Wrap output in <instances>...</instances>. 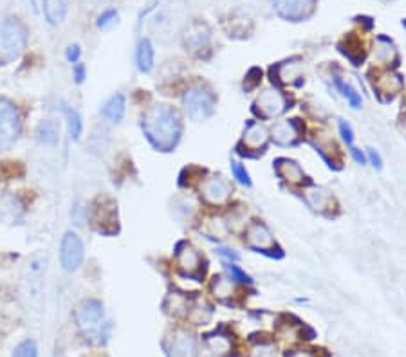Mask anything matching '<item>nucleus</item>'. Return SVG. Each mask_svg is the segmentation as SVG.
Here are the masks:
<instances>
[{
  "label": "nucleus",
  "instance_id": "nucleus-1",
  "mask_svg": "<svg viewBox=\"0 0 406 357\" xmlns=\"http://www.w3.org/2000/svg\"><path fill=\"white\" fill-rule=\"evenodd\" d=\"M143 130L157 150L168 152L181 138V119L172 107H150L143 116Z\"/></svg>",
  "mask_w": 406,
  "mask_h": 357
},
{
  "label": "nucleus",
  "instance_id": "nucleus-2",
  "mask_svg": "<svg viewBox=\"0 0 406 357\" xmlns=\"http://www.w3.org/2000/svg\"><path fill=\"white\" fill-rule=\"evenodd\" d=\"M76 323L85 334V338L96 341V343H101V338H107V332H109V323H105L103 305L96 300H87L78 307Z\"/></svg>",
  "mask_w": 406,
  "mask_h": 357
},
{
  "label": "nucleus",
  "instance_id": "nucleus-3",
  "mask_svg": "<svg viewBox=\"0 0 406 357\" xmlns=\"http://www.w3.org/2000/svg\"><path fill=\"white\" fill-rule=\"evenodd\" d=\"M28 33L17 19L0 17V62H11L26 47Z\"/></svg>",
  "mask_w": 406,
  "mask_h": 357
},
{
  "label": "nucleus",
  "instance_id": "nucleus-4",
  "mask_svg": "<svg viewBox=\"0 0 406 357\" xmlns=\"http://www.w3.org/2000/svg\"><path fill=\"white\" fill-rule=\"evenodd\" d=\"M183 105L186 114L192 119L202 121V119L210 118L215 109V98L210 91L202 87H193L184 92Z\"/></svg>",
  "mask_w": 406,
  "mask_h": 357
},
{
  "label": "nucleus",
  "instance_id": "nucleus-5",
  "mask_svg": "<svg viewBox=\"0 0 406 357\" xmlns=\"http://www.w3.org/2000/svg\"><path fill=\"white\" fill-rule=\"evenodd\" d=\"M20 134L19 112L10 101L0 100V148L11 147Z\"/></svg>",
  "mask_w": 406,
  "mask_h": 357
},
{
  "label": "nucleus",
  "instance_id": "nucleus-6",
  "mask_svg": "<svg viewBox=\"0 0 406 357\" xmlns=\"http://www.w3.org/2000/svg\"><path fill=\"white\" fill-rule=\"evenodd\" d=\"M83 242L82 238L74 233H67L62 240V251H60V260L62 267L67 273H73L78 267L82 266L83 262Z\"/></svg>",
  "mask_w": 406,
  "mask_h": 357
},
{
  "label": "nucleus",
  "instance_id": "nucleus-7",
  "mask_svg": "<svg viewBox=\"0 0 406 357\" xmlns=\"http://www.w3.org/2000/svg\"><path fill=\"white\" fill-rule=\"evenodd\" d=\"M315 2L316 0H274V10L282 19L298 22L312 13Z\"/></svg>",
  "mask_w": 406,
  "mask_h": 357
},
{
  "label": "nucleus",
  "instance_id": "nucleus-8",
  "mask_svg": "<svg viewBox=\"0 0 406 357\" xmlns=\"http://www.w3.org/2000/svg\"><path fill=\"white\" fill-rule=\"evenodd\" d=\"M233 188L231 184L226 181L224 177H210L206 178L202 183V197L206 199V202H210L213 206H220V204H226L228 199L231 197Z\"/></svg>",
  "mask_w": 406,
  "mask_h": 357
},
{
  "label": "nucleus",
  "instance_id": "nucleus-9",
  "mask_svg": "<svg viewBox=\"0 0 406 357\" xmlns=\"http://www.w3.org/2000/svg\"><path fill=\"white\" fill-rule=\"evenodd\" d=\"M285 110V98L279 91H264L255 101V112L261 118H276Z\"/></svg>",
  "mask_w": 406,
  "mask_h": 357
},
{
  "label": "nucleus",
  "instance_id": "nucleus-10",
  "mask_svg": "<svg viewBox=\"0 0 406 357\" xmlns=\"http://www.w3.org/2000/svg\"><path fill=\"white\" fill-rule=\"evenodd\" d=\"M246 242L249 248L258 249V251H267V249H273L274 246L273 235L262 222H251V224L247 226Z\"/></svg>",
  "mask_w": 406,
  "mask_h": 357
},
{
  "label": "nucleus",
  "instance_id": "nucleus-11",
  "mask_svg": "<svg viewBox=\"0 0 406 357\" xmlns=\"http://www.w3.org/2000/svg\"><path fill=\"white\" fill-rule=\"evenodd\" d=\"M201 255L190 244H181L177 248V266L188 276H197L201 273Z\"/></svg>",
  "mask_w": 406,
  "mask_h": 357
},
{
  "label": "nucleus",
  "instance_id": "nucleus-12",
  "mask_svg": "<svg viewBox=\"0 0 406 357\" xmlns=\"http://www.w3.org/2000/svg\"><path fill=\"white\" fill-rule=\"evenodd\" d=\"M170 357H193L195 354V339L186 332H177L170 339Z\"/></svg>",
  "mask_w": 406,
  "mask_h": 357
},
{
  "label": "nucleus",
  "instance_id": "nucleus-13",
  "mask_svg": "<svg viewBox=\"0 0 406 357\" xmlns=\"http://www.w3.org/2000/svg\"><path fill=\"white\" fill-rule=\"evenodd\" d=\"M94 222L98 224V231L101 233H112L109 226H112V229H118V226H114V222L118 224V217H116V206L109 201V204L101 202L100 206L94 210Z\"/></svg>",
  "mask_w": 406,
  "mask_h": 357
},
{
  "label": "nucleus",
  "instance_id": "nucleus-14",
  "mask_svg": "<svg viewBox=\"0 0 406 357\" xmlns=\"http://www.w3.org/2000/svg\"><path fill=\"white\" fill-rule=\"evenodd\" d=\"M267 139H270V134L262 125L249 123L244 132V138H242V145L249 150H261L265 147Z\"/></svg>",
  "mask_w": 406,
  "mask_h": 357
},
{
  "label": "nucleus",
  "instance_id": "nucleus-15",
  "mask_svg": "<svg viewBox=\"0 0 406 357\" xmlns=\"http://www.w3.org/2000/svg\"><path fill=\"white\" fill-rule=\"evenodd\" d=\"M274 168H276V174H279L280 178L288 181V183L298 184L306 178V174L303 170L291 159H279L274 163Z\"/></svg>",
  "mask_w": 406,
  "mask_h": 357
},
{
  "label": "nucleus",
  "instance_id": "nucleus-16",
  "mask_svg": "<svg viewBox=\"0 0 406 357\" xmlns=\"http://www.w3.org/2000/svg\"><path fill=\"white\" fill-rule=\"evenodd\" d=\"M298 132L294 129V121H282V123H276L273 129V139L279 145H292L297 141Z\"/></svg>",
  "mask_w": 406,
  "mask_h": 357
},
{
  "label": "nucleus",
  "instance_id": "nucleus-17",
  "mask_svg": "<svg viewBox=\"0 0 406 357\" xmlns=\"http://www.w3.org/2000/svg\"><path fill=\"white\" fill-rule=\"evenodd\" d=\"M137 60V67L141 73H150L152 67H154V47L148 40H141L139 46H137L136 53Z\"/></svg>",
  "mask_w": 406,
  "mask_h": 357
},
{
  "label": "nucleus",
  "instance_id": "nucleus-18",
  "mask_svg": "<svg viewBox=\"0 0 406 357\" xmlns=\"http://www.w3.org/2000/svg\"><path fill=\"white\" fill-rule=\"evenodd\" d=\"M44 11L51 24L64 22L67 15V0H44Z\"/></svg>",
  "mask_w": 406,
  "mask_h": 357
},
{
  "label": "nucleus",
  "instance_id": "nucleus-19",
  "mask_svg": "<svg viewBox=\"0 0 406 357\" xmlns=\"http://www.w3.org/2000/svg\"><path fill=\"white\" fill-rule=\"evenodd\" d=\"M103 116H105L107 119H110V121H114V123H118V121H121V119H123V116H125V96L123 94H114V96L107 101L105 107H103Z\"/></svg>",
  "mask_w": 406,
  "mask_h": 357
},
{
  "label": "nucleus",
  "instance_id": "nucleus-20",
  "mask_svg": "<svg viewBox=\"0 0 406 357\" xmlns=\"http://www.w3.org/2000/svg\"><path fill=\"white\" fill-rule=\"evenodd\" d=\"M58 125L55 121H44V123L38 125L37 138L44 145H53V143L58 141Z\"/></svg>",
  "mask_w": 406,
  "mask_h": 357
},
{
  "label": "nucleus",
  "instance_id": "nucleus-21",
  "mask_svg": "<svg viewBox=\"0 0 406 357\" xmlns=\"http://www.w3.org/2000/svg\"><path fill=\"white\" fill-rule=\"evenodd\" d=\"M276 73H279V80L282 83L294 82L297 78H300V64H297V62H285V64L276 67Z\"/></svg>",
  "mask_w": 406,
  "mask_h": 357
},
{
  "label": "nucleus",
  "instance_id": "nucleus-22",
  "mask_svg": "<svg viewBox=\"0 0 406 357\" xmlns=\"http://www.w3.org/2000/svg\"><path fill=\"white\" fill-rule=\"evenodd\" d=\"M374 85L383 94H394V92L401 89V80L394 76V74H383V76H379L378 82H374Z\"/></svg>",
  "mask_w": 406,
  "mask_h": 357
},
{
  "label": "nucleus",
  "instance_id": "nucleus-23",
  "mask_svg": "<svg viewBox=\"0 0 406 357\" xmlns=\"http://www.w3.org/2000/svg\"><path fill=\"white\" fill-rule=\"evenodd\" d=\"M64 114L67 116V123H69V134L73 139H80L82 136V119L78 116L76 110L69 109V107L64 105Z\"/></svg>",
  "mask_w": 406,
  "mask_h": 357
},
{
  "label": "nucleus",
  "instance_id": "nucleus-24",
  "mask_svg": "<svg viewBox=\"0 0 406 357\" xmlns=\"http://www.w3.org/2000/svg\"><path fill=\"white\" fill-rule=\"evenodd\" d=\"M211 289H213L215 296L220 298V300H224V298H228V296H231V294H233L231 280L224 278V276H215Z\"/></svg>",
  "mask_w": 406,
  "mask_h": 357
},
{
  "label": "nucleus",
  "instance_id": "nucleus-25",
  "mask_svg": "<svg viewBox=\"0 0 406 357\" xmlns=\"http://www.w3.org/2000/svg\"><path fill=\"white\" fill-rule=\"evenodd\" d=\"M165 307L168 309V312H172V314H181V312H186L188 311V302L186 298L181 296V294H175L172 293L168 298H166V303Z\"/></svg>",
  "mask_w": 406,
  "mask_h": 357
},
{
  "label": "nucleus",
  "instance_id": "nucleus-26",
  "mask_svg": "<svg viewBox=\"0 0 406 357\" xmlns=\"http://www.w3.org/2000/svg\"><path fill=\"white\" fill-rule=\"evenodd\" d=\"M186 47L193 53L201 51L202 47H208V35L202 31H190V35H186Z\"/></svg>",
  "mask_w": 406,
  "mask_h": 357
},
{
  "label": "nucleus",
  "instance_id": "nucleus-27",
  "mask_svg": "<svg viewBox=\"0 0 406 357\" xmlns=\"http://www.w3.org/2000/svg\"><path fill=\"white\" fill-rule=\"evenodd\" d=\"M336 87H338L339 91H342L343 96L347 98L348 103H351V105H352V109H360V107H361V98H360V94H358V92L354 91V89H352L351 85H348V83H345V82H343V80L336 78Z\"/></svg>",
  "mask_w": 406,
  "mask_h": 357
},
{
  "label": "nucleus",
  "instance_id": "nucleus-28",
  "mask_svg": "<svg viewBox=\"0 0 406 357\" xmlns=\"http://www.w3.org/2000/svg\"><path fill=\"white\" fill-rule=\"evenodd\" d=\"M13 357H38V350L35 341H22L19 347L15 348Z\"/></svg>",
  "mask_w": 406,
  "mask_h": 357
},
{
  "label": "nucleus",
  "instance_id": "nucleus-29",
  "mask_svg": "<svg viewBox=\"0 0 406 357\" xmlns=\"http://www.w3.org/2000/svg\"><path fill=\"white\" fill-rule=\"evenodd\" d=\"M307 201H309V204L315 208V210H324L325 204L329 202V197H327L321 190H315V192H309Z\"/></svg>",
  "mask_w": 406,
  "mask_h": 357
},
{
  "label": "nucleus",
  "instance_id": "nucleus-30",
  "mask_svg": "<svg viewBox=\"0 0 406 357\" xmlns=\"http://www.w3.org/2000/svg\"><path fill=\"white\" fill-rule=\"evenodd\" d=\"M226 269H228L229 276H231V280H235V282H238V284H251V278L244 273V271L240 269L238 266H235V264H226Z\"/></svg>",
  "mask_w": 406,
  "mask_h": 357
},
{
  "label": "nucleus",
  "instance_id": "nucleus-31",
  "mask_svg": "<svg viewBox=\"0 0 406 357\" xmlns=\"http://www.w3.org/2000/svg\"><path fill=\"white\" fill-rule=\"evenodd\" d=\"M233 174H235V178H237L240 184H246V186H251V178H249V174L247 170L240 165V163H231Z\"/></svg>",
  "mask_w": 406,
  "mask_h": 357
},
{
  "label": "nucleus",
  "instance_id": "nucleus-32",
  "mask_svg": "<svg viewBox=\"0 0 406 357\" xmlns=\"http://www.w3.org/2000/svg\"><path fill=\"white\" fill-rule=\"evenodd\" d=\"M116 22H118V13H116V11H107V13L101 15L100 20H98V28L109 29L110 26H114Z\"/></svg>",
  "mask_w": 406,
  "mask_h": 357
},
{
  "label": "nucleus",
  "instance_id": "nucleus-33",
  "mask_svg": "<svg viewBox=\"0 0 406 357\" xmlns=\"http://www.w3.org/2000/svg\"><path fill=\"white\" fill-rule=\"evenodd\" d=\"M339 134H342V138L345 139V143L352 147V143H354V130H352V127L347 121H339Z\"/></svg>",
  "mask_w": 406,
  "mask_h": 357
},
{
  "label": "nucleus",
  "instance_id": "nucleus-34",
  "mask_svg": "<svg viewBox=\"0 0 406 357\" xmlns=\"http://www.w3.org/2000/svg\"><path fill=\"white\" fill-rule=\"evenodd\" d=\"M369 159H370V163H372V166H374V168H378V170L383 168V161H381V156H379V154L376 150H372V148L369 150Z\"/></svg>",
  "mask_w": 406,
  "mask_h": 357
},
{
  "label": "nucleus",
  "instance_id": "nucleus-35",
  "mask_svg": "<svg viewBox=\"0 0 406 357\" xmlns=\"http://www.w3.org/2000/svg\"><path fill=\"white\" fill-rule=\"evenodd\" d=\"M217 253H219L220 257L226 258V260H238V255L235 251H231V249H226V248H219L217 249Z\"/></svg>",
  "mask_w": 406,
  "mask_h": 357
},
{
  "label": "nucleus",
  "instance_id": "nucleus-36",
  "mask_svg": "<svg viewBox=\"0 0 406 357\" xmlns=\"http://www.w3.org/2000/svg\"><path fill=\"white\" fill-rule=\"evenodd\" d=\"M78 56H80V47L78 46H71L69 47V51H67V58H69V62H76L78 60Z\"/></svg>",
  "mask_w": 406,
  "mask_h": 357
},
{
  "label": "nucleus",
  "instance_id": "nucleus-37",
  "mask_svg": "<svg viewBox=\"0 0 406 357\" xmlns=\"http://www.w3.org/2000/svg\"><path fill=\"white\" fill-rule=\"evenodd\" d=\"M352 156H354V159H356L358 165H365V156L361 154L358 148H352Z\"/></svg>",
  "mask_w": 406,
  "mask_h": 357
},
{
  "label": "nucleus",
  "instance_id": "nucleus-38",
  "mask_svg": "<svg viewBox=\"0 0 406 357\" xmlns=\"http://www.w3.org/2000/svg\"><path fill=\"white\" fill-rule=\"evenodd\" d=\"M76 80H78V83L83 82V67L82 65H78L76 67Z\"/></svg>",
  "mask_w": 406,
  "mask_h": 357
}]
</instances>
